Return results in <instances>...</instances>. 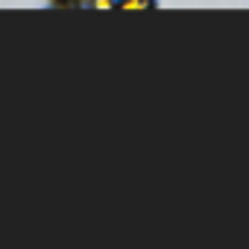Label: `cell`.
Segmentation results:
<instances>
[{"label": "cell", "mask_w": 249, "mask_h": 249, "mask_svg": "<svg viewBox=\"0 0 249 249\" xmlns=\"http://www.w3.org/2000/svg\"><path fill=\"white\" fill-rule=\"evenodd\" d=\"M117 6H120V9H126V12H144V9L153 6V0H120Z\"/></svg>", "instance_id": "cell-1"}]
</instances>
